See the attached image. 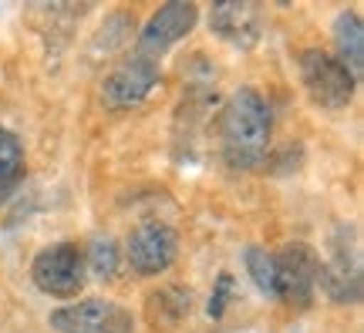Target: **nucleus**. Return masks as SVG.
I'll list each match as a JSON object with an SVG mask.
<instances>
[{
  "label": "nucleus",
  "instance_id": "obj_1",
  "mask_svg": "<svg viewBox=\"0 0 364 333\" xmlns=\"http://www.w3.org/2000/svg\"><path fill=\"white\" fill-rule=\"evenodd\" d=\"M270 108L253 88H240L223 108L220 135L223 155L233 168H253L263 162L270 145Z\"/></svg>",
  "mask_w": 364,
  "mask_h": 333
},
{
  "label": "nucleus",
  "instance_id": "obj_2",
  "mask_svg": "<svg viewBox=\"0 0 364 333\" xmlns=\"http://www.w3.org/2000/svg\"><path fill=\"white\" fill-rule=\"evenodd\" d=\"M300 81L314 102L321 108H331V111L348 108L354 98V88H358V77L324 48H307L300 54Z\"/></svg>",
  "mask_w": 364,
  "mask_h": 333
},
{
  "label": "nucleus",
  "instance_id": "obj_3",
  "mask_svg": "<svg viewBox=\"0 0 364 333\" xmlns=\"http://www.w3.org/2000/svg\"><path fill=\"white\" fill-rule=\"evenodd\" d=\"M31 280L41 293L58 296V300H71L85 290V256L75 243H54L41 249L34 263H31Z\"/></svg>",
  "mask_w": 364,
  "mask_h": 333
},
{
  "label": "nucleus",
  "instance_id": "obj_4",
  "mask_svg": "<svg viewBox=\"0 0 364 333\" xmlns=\"http://www.w3.org/2000/svg\"><path fill=\"white\" fill-rule=\"evenodd\" d=\"M51 327L58 333H135V317L132 310L118 307L112 300L91 296L58 307L51 313Z\"/></svg>",
  "mask_w": 364,
  "mask_h": 333
},
{
  "label": "nucleus",
  "instance_id": "obj_5",
  "mask_svg": "<svg viewBox=\"0 0 364 333\" xmlns=\"http://www.w3.org/2000/svg\"><path fill=\"white\" fill-rule=\"evenodd\" d=\"M159 61H152V58H145V54H132V58H125V61H118L108 75H105V84H102V102L108 104V108H115V111H122V108H135V104H142L149 94H152V88L159 84Z\"/></svg>",
  "mask_w": 364,
  "mask_h": 333
},
{
  "label": "nucleus",
  "instance_id": "obj_6",
  "mask_svg": "<svg viewBox=\"0 0 364 333\" xmlns=\"http://www.w3.org/2000/svg\"><path fill=\"white\" fill-rule=\"evenodd\" d=\"M317 266L321 259L314 256L311 246L290 243L273 256L277 269V300H287L290 307H307L317 293Z\"/></svg>",
  "mask_w": 364,
  "mask_h": 333
},
{
  "label": "nucleus",
  "instance_id": "obj_7",
  "mask_svg": "<svg viewBox=\"0 0 364 333\" xmlns=\"http://www.w3.org/2000/svg\"><path fill=\"white\" fill-rule=\"evenodd\" d=\"M176 253H179V236L166 222H142L125 239L129 266L139 276H159V273H166L176 263Z\"/></svg>",
  "mask_w": 364,
  "mask_h": 333
},
{
  "label": "nucleus",
  "instance_id": "obj_8",
  "mask_svg": "<svg viewBox=\"0 0 364 333\" xmlns=\"http://www.w3.org/2000/svg\"><path fill=\"white\" fill-rule=\"evenodd\" d=\"M196 21H199L196 4H182V0H176V4L159 7V11L149 17V24L142 27V34H139V54L159 61L172 44H179L182 38L193 34Z\"/></svg>",
  "mask_w": 364,
  "mask_h": 333
},
{
  "label": "nucleus",
  "instance_id": "obj_9",
  "mask_svg": "<svg viewBox=\"0 0 364 333\" xmlns=\"http://www.w3.org/2000/svg\"><path fill=\"white\" fill-rule=\"evenodd\" d=\"M209 27L216 31V38L230 40L233 48H253L263 34L260 11L243 0H223L209 11Z\"/></svg>",
  "mask_w": 364,
  "mask_h": 333
},
{
  "label": "nucleus",
  "instance_id": "obj_10",
  "mask_svg": "<svg viewBox=\"0 0 364 333\" xmlns=\"http://www.w3.org/2000/svg\"><path fill=\"white\" fill-rule=\"evenodd\" d=\"M317 286L334 303H358V296H361V256H358V246L351 253L344 246H338L334 256L317 266Z\"/></svg>",
  "mask_w": 364,
  "mask_h": 333
},
{
  "label": "nucleus",
  "instance_id": "obj_11",
  "mask_svg": "<svg viewBox=\"0 0 364 333\" xmlns=\"http://www.w3.org/2000/svg\"><path fill=\"white\" fill-rule=\"evenodd\" d=\"M334 44H338V54H334V58L361 81V75H364V31H361V17L354 11H341L338 17H334Z\"/></svg>",
  "mask_w": 364,
  "mask_h": 333
},
{
  "label": "nucleus",
  "instance_id": "obj_12",
  "mask_svg": "<svg viewBox=\"0 0 364 333\" xmlns=\"http://www.w3.org/2000/svg\"><path fill=\"white\" fill-rule=\"evenodd\" d=\"M193 307V290L189 286H166L159 293L149 296V310H152V320L166 323V327H176V323L189 313Z\"/></svg>",
  "mask_w": 364,
  "mask_h": 333
},
{
  "label": "nucleus",
  "instance_id": "obj_13",
  "mask_svg": "<svg viewBox=\"0 0 364 333\" xmlns=\"http://www.w3.org/2000/svg\"><path fill=\"white\" fill-rule=\"evenodd\" d=\"M21 179H24V148L14 131L0 129V199H7L21 185Z\"/></svg>",
  "mask_w": 364,
  "mask_h": 333
},
{
  "label": "nucleus",
  "instance_id": "obj_14",
  "mask_svg": "<svg viewBox=\"0 0 364 333\" xmlns=\"http://www.w3.org/2000/svg\"><path fill=\"white\" fill-rule=\"evenodd\" d=\"M243 263H247L250 280L257 283V290L263 296L277 300V269H273V253H267L263 246H250L243 253Z\"/></svg>",
  "mask_w": 364,
  "mask_h": 333
},
{
  "label": "nucleus",
  "instance_id": "obj_15",
  "mask_svg": "<svg viewBox=\"0 0 364 333\" xmlns=\"http://www.w3.org/2000/svg\"><path fill=\"white\" fill-rule=\"evenodd\" d=\"M85 269H91L98 280H115L118 273V246L115 239H95L88 249V263H85Z\"/></svg>",
  "mask_w": 364,
  "mask_h": 333
},
{
  "label": "nucleus",
  "instance_id": "obj_16",
  "mask_svg": "<svg viewBox=\"0 0 364 333\" xmlns=\"http://www.w3.org/2000/svg\"><path fill=\"white\" fill-rule=\"evenodd\" d=\"M233 290V276L230 273H223L220 280H216V290L209 296V317H223V307H226V296Z\"/></svg>",
  "mask_w": 364,
  "mask_h": 333
}]
</instances>
